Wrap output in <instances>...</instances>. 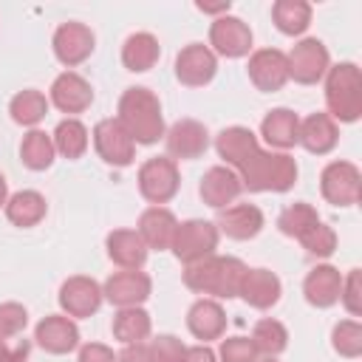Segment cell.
<instances>
[{"instance_id":"36","label":"cell","mask_w":362,"mask_h":362,"mask_svg":"<svg viewBox=\"0 0 362 362\" xmlns=\"http://www.w3.org/2000/svg\"><path fill=\"white\" fill-rule=\"evenodd\" d=\"M252 345L257 348V354H266V356H274L280 351H286L288 345V331L280 320H272V317H263L255 322L252 328Z\"/></svg>"},{"instance_id":"43","label":"cell","mask_w":362,"mask_h":362,"mask_svg":"<svg viewBox=\"0 0 362 362\" xmlns=\"http://www.w3.org/2000/svg\"><path fill=\"white\" fill-rule=\"evenodd\" d=\"M339 300L351 317H359V311H362V274H359V269H351V274L342 280Z\"/></svg>"},{"instance_id":"14","label":"cell","mask_w":362,"mask_h":362,"mask_svg":"<svg viewBox=\"0 0 362 362\" xmlns=\"http://www.w3.org/2000/svg\"><path fill=\"white\" fill-rule=\"evenodd\" d=\"M51 45H54V57H57L62 65L74 68V65L85 62V59L93 54L96 40H93V31H90L85 23H62V25L54 31Z\"/></svg>"},{"instance_id":"15","label":"cell","mask_w":362,"mask_h":362,"mask_svg":"<svg viewBox=\"0 0 362 362\" xmlns=\"http://www.w3.org/2000/svg\"><path fill=\"white\" fill-rule=\"evenodd\" d=\"M102 305V286L93 277L76 274L59 286V308L68 317H90Z\"/></svg>"},{"instance_id":"16","label":"cell","mask_w":362,"mask_h":362,"mask_svg":"<svg viewBox=\"0 0 362 362\" xmlns=\"http://www.w3.org/2000/svg\"><path fill=\"white\" fill-rule=\"evenodd\" d=\"M34 339L42 351L48 354H68L79 345V328L71 317L62 314H48L37 322L34 328Z\"/></svg>"},{"instance_id":"18","label":"cell","mask_w":362,"mask_h":362,"mask_svg":"<svg viewBox=\"0 0 362 362\" xmlns=\"http://www.w3.org/2000/svg\"><path fill=\"white\" fill-rule=\"evenodd\" d=\"M240 189H243V184H240L238 173L232 167H223V164L209 167L201 178V187H198L204 204L212 209H223L226 204H232L240 195Z\"/></svg>"},{"instance_id":"2","label":"cell","mask_w":362,"mask_h":362,"mask_svg":"<svg viewBox=\"0 0 362 362\" xmlns=\"http://www.w3.org/2000/svg\"><path fill=\"white\" fill-rule=\"evenodd\" d=\"M116 119L136 144H156L164 136L161 102L150 88H127L119 99Z\"/></svg>"},{"instance_id":"39","label":"cell","mask_w":362,"mask_h":362,"mask_svg":"<svg viewBox=\"0 0 362 362\" xmlns=\"http://www.w3.org/2000/svg\"><path fill=\"white\" fill-rule=\"evenodd\" d=\"M300 243H303V249H305L308 255H314V257H328V255H334V249H337V235H334L331 226H325L322 221H317V223L300 238Z\"/></svg>"},{"instance_id":"44","label":"cell","mask_w":362,"mask_h":362,"mask_svg":"<svg viewBox=\"0 0 362 362\" xmlns=\"http://www.w3.org/2000/svg\"><path fill=\"white\" fill-rule=\"evenodd\" d=\"M28 339H0V362H25Z\"/></svg>"},{"instance_id":"49","label":"cell","mask_w":362,"mask_h":362,"mask_svg":"<svg viewBox=\"0 0 362 362\" xmlns=\"http://www.w3.org/2000/svg\"><path fill=\"white\" fill-rule=\"evenodd\" d=\"M6 201H8V184H6V178L0 173V206H6Z\"/></svg>"},{"instance_id":"23","label":"cell","mask_w":362,"mask_h":362,"mask_svg":"<svg viewBox=\"0 0 362 362\" xmlns=\"http://www.w3.org/2000/svg\"><path fill=\"white\" fill-rule=\"evenodd\" d=\"M339 288H342V274L339 269L322 263V266H314L305 280H303V294L311 305L317 308H328L339 300Z\"/></svg>"},{"instance_id":"41","label":"cell","mask_w":362,"mask_h":362,"mask_svg":"<svg viewBox=\"0 0 362 362\" xmlns=\"http://www.w3.org/2000/svg\"><path fill=\"white\" fill-rule=\"evenodd\" d=\"M28 322V311L20 303H0V339H11L23 334Z\"/></svg>"},{"instance_id":"28","label":"cell","mask_w":362,"mask_h":362,"mask_svg":"<svg viewBox=\"0 0 362 362\" xmlns=\"http://www.w3.org/2000/svg\"><path fill=\"white\" fill-rule=\"evenodd\" d=\"M107 257L122 269H139L147 260V246L133 229H113L105 240Z\"/></svg>"},{"instance_id":"34","label":"cell","mask_w":362,"mask_h":362,"mask_svg":"<svg viewBox=\"0 0 362 362\" xmlns=\"http://www.w3.org/2000/svg\"><path fill=\"white\" fill-rule=\"evenodd\" d=\"M8 113H11V119H14L17 124L34 127V124H40V122L45 119V113H48V99H45L40 90H34V88L20 90V93L11 96Z\"/></svg>"},{"instance_id":"3","label":"cell","mask_w":362,"mask_h":362,"mask_svg":"<svg viewBox=\"0 0 362 362\" xmlns=\"http://www.w3.org/2000/svg\"><path fill=\"white\" fill-rule=\"evenodd\" d=\"M238 178L252 192H286L297 181V161L288 153H252L240 167Z\"/></svg>"},{"instance_id":"22","label":"cell","mask_w":362,"mask_h":362,"mask_svg":"<svg viewBox=\"0 0 362 362\" xmlns=\"http://www.w3.org/2000/svg\"><path fill=\"white\" fill-rule=\"evenodd\" d=\"M187 328H189V334L195 339H204V342L223 337V331H226V314H223L221 303L218 300H209V297L192 303L189 311H187Z\"/></svg>"},{"instance_id":"13","label":"cell","mask_w":362,"mask_h":362,"mask_svg":"<svg viewBox=\"0 0 362 362\" xmlns=\"http://www.w3.org/2000/svg\"><path fill=\"white\" fill-rule=\"evenodd\" d=\"M249 79L257 90L263 93H274L288 82V62L286 54L280 48H260L249 57Z\"/></svg>"},{"instance_id":"17","label":"cell","mask_w":362,"mask_h":362,"mask_svg":"<svg viewBox=\"0 0 362 362\" xmlns=\"http://www.w3.org/2000/svg\"><path fill=\"white\" fill-rule=\"evenodd\" d=\"M164 136H167V153L173 158H198L209 147V133L195 119H178Z\"/></svg>"},{"instance_id":"27","label":"cell","mask_w":362,"mask_h":362,"mask_svg":"<svg viewBox=\"0 0 362 362\" xmlns=\"http://www.w3.org/2000/svg\"><path fill=\"white\" fill-rule=\"evenodd\" d=\"M260 136L266 139V144L277 147V150H288L297 144L300 136V119L294 110L288 107H274L263 116L260 122Z\"/></svg>"},{"instance_id":"4","label":"cell","mask_w":362,"mask_h":362,"mask_svg":"<svg viewBox=\"0 0 362 362\" xmlns=\"http://www.w3.org/2000/svg\"><path fill=\"white\" fill-rule=\"evenodd\" d=\"M328 116L339 122H356L362 116V76L354 62H339L325 74Z\"/></svg>"},{"instance_id":"12","label":"cell","mask_w":362,"mask_h":362,"mask_svg":"<svg viewBox=\"0 0 362 362\" xmlns=\"http://www.w3.org/2000/svg\"><path fill=\"white\" fill-rule=\"evenodd\" d=\"M215 74H218V59H215L212 48H206L201 42H189L187 48L178 51V57H175V76H178L181 85L201 88V85L212 82Z\"/></svg>"},{"instance_id":"46","label":"cell","mask_w":362,"mask_h":362,"mask_svg":"<svg viewBox=\"0 0 362 362\" xmlns=\"http://www.w3.org/2000/svg\"><path fill=\"white\" fill-rule=\"evenodd\" d=\"M116 362H150V348L144 342H133V345H124L122 354L116 356Z\"/></svg>"},{"instance_id":"30","label":"cell","mask_w":362,"mask_h":362,"mask_svg":"<svg viewBox=\"0 0 362 362\" xmlns=\"http://www.w3.org/2000/svg\"><path fill=\"white\" fill-rule=\"evenodd\" d=\"M45 212H48V204L37 189H20L6 201V218L23 229L37 226L45 218Z\"/></svg>"},{"instance_id":"21","label":"cell","mask_w":362,"mask_h":362,"mask_svg":"<svg viewBox=\"0 0 362 362\" xmlns=\"http://www.w3.org/2000/svg\"><path fill=\"white\" fill-rule=\"evenodd\" d=\"M218 232L235 238V240H249L263 229V212L255 204H232L223 206L218 215Z\"/></svg>"},{"instance_id":"40","label":"cell","mask_w":362,"mask_h":362,"mask_svg":"<svg viewBox=\"0 0 362 362\" xmlns=\"http://www.w3.org/2000/svg\"><path fill=\"white\" fill-rule=\"evenodd\" d=\"M150 362H184V342L173 334H158L150 345Z\"/></svg>"},{"instance_id":"6","label":"cell","mask_w":362,"mask_h":362,"mask_svg":"<svg viewBox=\"0 0 362 362\" xmlns=\"http://www.w3.org/2000/svg\"><path fill=\"white\" fill-rule=\"evenodd\" d=\"M286 62H288V79L300 82V85H314L320 82L328 68H331V57H328V48L322 45V40L317 37H305L300 40L288 54H286Z\"/></svg>"},{"instance_id":"10","label":"cell","mask_w":362,"mask_h":362,"mask_svg":"<svg viewBox=\"0 0 362 362\" xmlns=\"http://www.w3.org/2000/svg\"><path fill=\"white\" fill-rule=\"evenodd\" d=\"M153 291V280L150 274L139 272V269H122L113 272L105 286H102V297L110 300L119 308H130V305H141Z\"/></svg>"},{"instance_id":"9","label":"cell","mask_w":362,"mask_h":362,"mask_svg":"<svg viewBox=\"0 0 362 362\" xmlns=\"http://www.w3.org/2000/svg\"><path fill=\"white\" fill-rule=\"evenodd\" d=\"M93 144L96 153L105 164L113 167H127L136 156V141L130 139V133L119 124V119H102L93 127Z\"/></svg>"},{"instance_id":"1","label":"cell","mask_w":362,"mask_h":362,"mask_svg":"<svg viewBox=\"0 0 362 362\" xmlns=\"http://www.w3.org/2000/svg\"><path fill=\"white\" fill-rule=\"evenodd\" d=\"M246 263L238 257H221V255H209L198 263H189L184 269V283L187 288L215 297V300H232L240 294V283L246 274Z\"/></svg>"},{"instance_id":"32","label":"cell","mask_w":362,"mask_h":362,"mask_svg":"<svg viewBox=\"0 0 362 362\" xmlns=\"http://www.w3.org/2000/svg\"><path fill=\"white\" fill-rule=\"evenodd\" d=\"M150 314L139 305H130V308H119V314L113 317V337L124 345H133V342H141L150 337Z\"/></svg>"},{"instance_id":"48","label":"cell","mask_w":362,"mask_h":362,"mask_svg":"<svg viewBox=\"0 0 362 362\" xmlns=\"http://www.w3.org/2000/svg\"><path fill=\"white\" fill-rule=\"evenodd\" d=\"M195 8L204 11V14H226L229 11V0H223V3H204V0H198Z\"/></svg>"},{"instance_id":"11","label":"cell","mask_w":362,"mask_h":362,"mask_svg":"<svg viewBox=\"0 0 362 362\" xmlns=\"http://www.w3.org/2000/svg\"><path fill=\"white\" fill-rule=\"evenodd\" d=\"M209 45L226 57V59H238V57H246L249 48H252V28L240 20V17H232V14H221L212 20L209 25Z\"/></svg>"},{"instance_id":"31","label":"cell","mask_w":362,"mask_h":362,"mask_svg":"<svg viewBox=\"0 0 362 362\" xmlns=\"http://www.w3.org/2000/svg\"><path fill=\"white\" fill-rule=\"evenodd\" d=\"M272 20L277 31L297 37L311 25V6L305 0H277L272 6Z\"/></svg>"},{"instance_id":"45","label":"cell","mask_w":362,"mask_h":362,"mask_svg":"<svg viewBox=\"0 0 362 362\" xmlns=\"http://www.w3.org/2000/svg\"><path fill=\"white\" fill-rule=\"evenodd\" d=\"M79 362H116V354L102 342H88L79 348Z\"/></svg>"},{"instance_id":"26","label":"cell","mask_w":362,"mask_h":362,"mask_svg":"<svg viewBox=\"0 0 362 362\" xmlns=\"http://www.w3.org/2000/svg\"><path fill=\"white\" fill-rule=\"evenodd\" d=\"M175 215L164 206H150L139 218V238L144 240L147 249H170L173 235H175Z\"/></svg>"},{"instance_id":"35","label":"cell","mask_w":362,"mask_h":362,"mask_svg":"<svg viewBox=\"0 0 362 362\" xmlns=\"http://www.w3.org/2000/svg\"><path fill=\"white\" fill-rule=\"evenodd\" d=\"M51 139H54V150L71 161L88 150V127L79 119H62Z\"/></svg>"},{"instance_id":"25","label":"cell","mask_w":362,"mask_h":362,"mask_svg":"<svg viewBox=\"0 0 362 362\" xmlns=\"http://www.w3.org/2000/svg\"><path fill=\"white\" fill-rule=\"evenodd\" d=\"M215 150H218V156H221L229 167L238 170L252 153L260 150V144H257V136H255L249 127L235 124V127H223V130L215 136Z\"/></svg>"},{"instance_id":"7","label":"cell","mask_w":362,"mask_h":362,"mask_svg":"<svg viewBox=\"0 0 362 362\" xmlns=\"http://www.w3.org/2000/svg\"><path fill=\"white\" fill-rule=\"evenodd\" d=\"M178 184H181L178 167H175V161L167 158V156L147 158V161L139 167V192H141L150 204H156V206L167 204V201L178 192Z\"/></svg>"},{"instance_id":"50","label":"cell","mask_w":362,"mask_h":362,"mask_svg":"<svg viewBox=\"0 0 362 362\" xmlns=\"http://www.w3.org/2000/svg\"><path fill=\"white\" fill-rule=\"evenodd\" d=\"M255 362H277L274 356H266V359H255Z\"/></svg>"},{"instance_id":"19","label":"cell","mask_w":362,"mask_h":362,"mask_svg":"<svg viewBox=\"0 0 362 362\" xmlns=\"http://www.w3.org/2000/svg\"><path fill=\"white\" fill-rule=\"evenodd\" d=\"M51 102L62 113H82L93 102V88H90V82L85 76H79L74 71H65L51 85Z\"/></svg>"},{"instance_id":"47","label":"cell","mask_w":362,"mask_h":362,"mask_svg":"<svg viewBox=\"0 0 362 362\" xmlns=\"http://www.w3.org/2000/svg\"><path fill=\"white\" fill-rule=\"evenodd\" d=\"M184 362H218V356L206 345H192V348L184 351Z\"/></svg>"},{"instance_id":"5","label":"cell","mask_w":362,"mask_h":362,"mask_svg":"<svg viewBox=\"0 0 362 362\" xmlns=\"http://www.w3.org/2000/svg\"><path fill=\"white\" fill-rule=\"evenodd\" d=\"M218 238H221V232H218V226L212 221L189 218V221H184V223L175 226V235H173L170 249H173V255L181 263L189 266V263H198V260L215 255Z\"/></svg>"},{"instance_id":"42","label":"cell","mask_w":362,"mask_h":362,"mask_svg":"<svg viewBox=\"0 0 362 362\" xmlns=\"http://www.w3.org/2000/svg\"><path fill=\"white\" fill-rule=\"evenodd\" d=\"M218 356H221V362H255L257 359V348L246 337H229V339L221 342Z\"/></svg>"},{"instance_id":"20","label":"cell","mask_w":362,"mask_h":362,"mask_svg":"<svg viewBox=\"0 0 362 362\" xmlns=\"http://www.w3.org/2000/svg\"><path fill=\"white\" fill-rule=\"evenodd\" d=\"M337 141H339V130H337V122L328 113H311L300 122L297 144H303L308 153L325 156L337 147Z\"/></svg>"},{"instance_id":"38","label":"cell","mask_w":362,"mask_h":362,"mask_svg":"<svg viewBox=\"0 0 362 362\" xmlns=\"http://www.w3.org/2000/svg\"><path fill=\"white\" fill-rule=\"evenodd\" d=\"M331 345L339 356L356 359L362 354V325L356 320H342L331 331Z\"/></svg>"},{"instance_id":"29","label":"cell","mask_w":362,"mask_h":362,"mask_svg":"<svg viewBox=\"0 0 362 362\" xmlns=\"http://www.w3.org/2000/svg\"><path fill=\"white\" fill-rule=\"evenodd\" d=\"M158 57H161V45L150 31H136L122 45V65L133 74L150 71L158 62Z\"/></svg>"},{"instance_id":"37","label":"cell","mask_w":362,"mask_h":362,"mask_svg":"<svg viewBox=\"0 0 362 362\" xmlns=\"http://www.w3.org/2000/svg\"><path fill=\"white\" fill-rule=\"evenodd\" d=\"M320 221V215H317V209L311 206V204H305V201H297V204H291V206H286L283 212H280V218H277V226H280V232L283 235H288V238H303L314 223Z\"/></svg>"},{"instance_id":"24","label":"cell","mask_w":362,"mask_h":362,"mask_svg":"<svg viewBox=\"0 0 362 362\" xmlns=\"http://www.w3.org/2000/svg\"><path fill=\"white\" fill-rule=\"evenodd\" d=\"M283 294L280 277L269 269H246L243 283H240V294L252 308H272Z\"/></svg>"},{"instance_id":"8","label":"cell","mask_w":362,"mask_h":362,"mask_svg":"<svg viewBox=\"0 0 362 362\" xmlns=\"http://www.w3.org/2000/svg\"><path fill=\"white\" fill-rule=\"evenodd\" d=\"M322 198L334 206H354L362 195V173L351 161H331L320 175Z\"/></svg>"},{"instance_id":"33","label":"cell","mask_w":362,"mask_h":362,"mask_svg":"<svg viewBox=\"0 0 362 362\" xmlns=\"http://www.w3.org/2000/svg\"><path fill=\"white\" fill-rule=\"evenodd\" d=\"M54 139L45 130H28L20 141V158L28 170H48L54 164Z\"/></svg>"}]
</instances>
